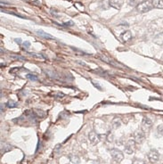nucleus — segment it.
Here are the masks:
<instances>
[{
  "label": "nucleus",
  "instance_id": "nucleus-1",
  "mask_svg": "<svg viewBox=\"0 0 163 164\" xmlns=\"http://www.w3.org/2000/svg\"><path fill=\"white\" fill-rule=\"evenodd\" d=\"M153 7L152 6V3L146 0V1H143L141 3H139L137 6H136V11L138 13H147L149 12L152 8Z\"/></svg>",
  "mask_w": 163,
  "mask_h": 164
},
{
  "label": "nucleus",
  "instance_id": "nucleus-2",
  "mask_svg": "<svg viewBox=\"0 0 163 164\" xmlns=\"http://www.w3.org/2000/svg\"><path fill=\"white\" fill-rule=\"evenodd\" d=\"M110 153L112 157V159L117 161V162H121L122 160H123L124 159V154L123 153H122L121 151L118 150V149H111L110 150Z\"/></svg>",
  "mask_w": 163,
  "mask_h": 164
},
{
  "label": "nucleus",
  "instance_id": "nucleus-3",
  "mask_svg": "<svg viewBox=\"0 0 163 164\" xmlns=\"http://www.w3.org/2000/svg\"><path fill=\"white\" fill-rule=\"evenodd\" d=\"M135 145L136 143L135 142V140H129L125 146V148H124V152L128 154H132L134 153L135 150Z\"/></svg>",
  "mask_w": 163,
  "mask_h": 164
},
{
  "label": "nucleus",
  "instance_id": "nucleus-4",
  "mask_svg": "<svg viewBox=\"0 0 163 164\" xmlns=\"http://www.w3.org/2000/svg\"><path fill=\"white\" fill-rule=\"evenodd\" d=\"M152 125V123L151 119H149L147 117H145L144 119H143V121H142V130L145 133L149 131Z\"/></svg>",
  "mask_w": 163,
  "mask_h": 164
},
{
  "label": "nucleus",
  "instance_id": "nucleus-5",
  "mask_svg": "<svg viewBox=\"0 0 163 164\" xmlns=\"http://www.w3.org/2000/svg\"><path fill=\"white\" fill-rule=\"evenodd\" d=\"M145 134L143 130H140V131H136L135 134H134V140L136 144H141L143 143V141L145 140Z\"/></svg>",
  "mask_w": 163,
  "mask_h": 164
},
{
  "label": "nucleus",
  "instance_id": "nucleus-6",
  "mask_svg": "<svg viewBox=\"0 0 163 164\" xmlns=\"http://www.w3.org/2000/svg\"><path fill=\"white\" fill-rule=\"evenodd\" d=\"M124 2H125V0H109L110 6L117 10H119L122 7Z\"/></svg>",
  "mask_w": 163,
  "mask_h": 164
},
{
  "label": "nucleus",
  "instance_id": "nucleus-7",
  "mask_svg": "<svg viewBox=\"0 0 163 164\" xmlns=\"http://www.w3.org/2000/svg\"><path fill=\"white\" fill-rule=\"evenodd\" d=\"M159 158V153L156 151V150H151L148 153V159L152 163H155L158 161Z\"/></svg>",
  "mask_w": 163,
  "mask_h": 164
},
{
  "label": "nucleus",
  "instance_id": "nucleus-8",
  "mask_svg": "<svg viewBox=\"0 0 163 164\" xmlns=\"http://www.w3.org/2000/svg\"><path fill=\"white\" fill-rule=\"evenodd\" d=\"M120 39L122 42L124 43H127L128 41H130L132 39V33L130 30H127V31H124L123 33H121L120 35Z\"/></svg>",
  "mask_w": 163,
  "mask_h": 164
},
{
  "label": "nucleus",
  "instance_id": "nucleus-9",
  "mask_svg": "<svg viewBox=\"0 0 163 164\" xmlns=\"http://www.w3.org/2000/svg\"><path fill=\"white\" fill-rule=\"evenodd\" d=\"M88 138H89V141L93 144V145H96V144L99 143L100 141V136L98 134H96L95 131H91L89 134H88Z\"/></svg>",
  "mask_w": 163,
  "mask_h": 164
},
{
  "label": "nucleus",
  "instance_id": "nucleus-10",
  "mask_svg": "<svg viewBox=\"0 0 163 164\" xmlns=\"http://www.w3.org/2000/svg\"><path fill=\"white\" fill-rule=\"evenodd\" d=\"M153 42H154L156 45H159V46H162V45H163V32L158 34V35L153 38Z\"/></svg>",
  "mask_w": 163,
  "mask_h": 164
},
{
  "label": "nucleus",
  "instance_id": "nucleus-11",
  "mask_svg": "<svg viewBox=\"0 0 163 164\" xmlns=\"http://www.w3.org/2000/svg\"><path fill=\"white\" fill-rule=\"evenodd\" d=\"M37 34L39 37H43V38H45V39H54V37L53 36H51L50 34H47V33L44 32V31L41 30H37Z\"/></svg>",
  "mask_w": 163,
  "mask_h": 164
},
{
  "label": "nucleus",
  "instance_id": "nucleus-12",
  "mask_svg": "<svg viewBox=\"0 0 163 164\" xmlns=\"http://www.w3.org/2000/svg\"><path fill=\"white\" fill-rule=\"evenodd\" d=\"M111 126H112V129H119V128L121 126V120H120V119H119V118L113 119V120H112V122H111Z\"/></svg>",
  "mask_w": 163,
  "mask_h": 164
},
{
  "label": "nucleus",
  "instance_id": "nucleus-13",
  "mask_svg": "<svg viewBox=\"0 0 163 164\" xmlns=\"http://www.w3.org/2000/svg\"><path fill=\"white\" fill-rule=\"evenodd\" d=\"M152 6L158 9H163V0H152Z\"/></svg>",
  "mask_w": 163,
  "mask_h": 164
},
{
  "label": "nucleus",
  "instance_id": "nucleus-14",
  "mask_svg": "<svg viewBox=\"0 0 163 164\" xmlns=\"http://www.w3.org/2000/svg\"><path fill=\"white\" fill-rule=\"evenodd\" d=\"M69 159L70 160L74 163V164H78L80 162V160H79V157L77 156V155H74V154H70L69 155Z\"/></svg>",
  "mask_w": 163,
  "mask_h": 164
},
{
  "label": "nucleus",
  "instance_id": "nucleus-15",
  "mask_svg": "<svg viewBox=\"0 0 163 164\" xmlns=\"http://www.w3.org/2000/svg\"><path fill=\"white\" fill-rule=\"evenodd\" d=\"M34 113L36 114L37 118H43L47 115V113L42 110H34Z\"/></svg>",
  "mask_w": 163,
  "mask_h": 164
},
{
  "label": "nucleus",
  "instance_id": "nucleus-16",
  "mask_svg": "<svg viewBox=\"0 0 163 164\" xmlns=\"http://www.w3.org/2000/svg\"><path fill=\"white\" fill-rule=\"evenodd\" d=\"M17 105H18L17 102H14V101H13V100L8 101V102H7V104H6V106H7L8 108H15Z\"/></svg>",
  "mask_w": 163,
  "mask_h": 164
},
{
  "label": "nucleus",
  "instance_id": "nucleus-17",
  "mask_svg": "<svg viewBox=\"0 0 163 164\" xmlns=\"http://www.w3.org/2000/svg\"><path fill=\"white\" fill-rule=\"evenodd\" d=\"M27 78L28 79H30V80H31V81H37L38 80V78H37V75H35V74H31V73H29V74H27Z\"/></svg>",
  "mask_w": 163,
  "mask_h": 164
},
{
  "label": "nucleus",
  "instance_id": "nucleus-18",
  "mask_svg": "<svg viewBox=\"0 0 163 164\" xmlns=\"http://www.w3.org/2000/svg\"><path fill=\"white\" fill-rule=\"evenodd\" d=\"M30 55H32L33 57H35V58H38V59H45L46 57L43 55V54H36V53H30Z\"/></svg>",
  "mask_w": 163,
  "mask_h": 164
},
{
  "label": "nucleus",
  "instance_id": "nucleus-19",
  "mask_svg": "<svg viewBox=\"0 0 163 164\" xmlns=\"http://www.w3.org/2000/svg\"><path fill=\"white\" fill-rule=\"evenodd\" d=\"M132 164H146L145 160H140V159H135L132 162Z\"/></svg>",
  "mask_w": 163,
  "mask_h": 164
},
{
  "label": "nucleus",
  "instance_id": "nucleus-20",
  "mask_svg": "<svg viewBox=\"0 0 163 164\" xmlns=\"http://www.w3.org/2000/svg\"><path fill=\"white\" fill-rule=\"evenodd\" d=\"M157 132L159 136H163V124L159 125L157 129Z\"/></svg>",
  "mask_w": 163,
  "mask_h": 164
},
{
  "label": "nucleus",
  "instance_id": "nucleus-21",
  "mask_svg": "<svg viewBox=\"0 0 163 164\" xmlns=\"http://www.w3.org/2000/svg\"><path fill=\"white\" fill-rule=\"evenodd\" d=\"M106 139H107V141H108L109 143H112V142H113V135H112L111 133H109V134L107 135Z\"/></svg>",
  "mask_w": 163,
  "mask_h": 164
},
{
  "label": "nucleus",
  "instance_id": "nucleus-22",
  "mask_svg": "<svg viewBox=\"0 0 163 164\" xmlns=\"http://www.w3.org/2000/svg\"><path fill=\"white\" fill-rule=\"evenodd\" d=\"M92 83H93V85L97 88V89H99V90H103V88H102V87L97 83V82L96 81H92Z\"/></svg>",
  "mask_w": 163,
  "mask_h": 164
},
{
  "label": "nucleus",
  "instance_id": "nucleus-23",
  "mask_svg": "<svg viewBox=\"0 0 163 164\" xmlns=\"http://www.w3.org/2000/svg\"><path fill=\"white\" fill-rule=\"evenodd\" d=\"M23 46L25 49H29V47H30V43L29 42V41H25L24 43H23Z\"/></svg>",
  "mask_w": 163,
  "mask_h": 164
},
{
  "label": "nucleus",
  "instance_id": "nucleus-24",
  "mask_svg": "<svg viewBox=\"0 0 163 164\" xmlns=\"http://www.w3.org/2000/svg\"><path fill=\"white\" fill-rule=\"evenodd\" d=\"M19 71H20V68L15 67V68H13V69L10 70V73H12V74H15V73H17Z\"/></svg>",
  "mask_w": 163,
  "mask_h": 164
},
{
  "label": "nucleus",
  "instance_id": "nucleus-25",
  "mask_svg": "<svg viewBox=\"0 0 163 164\" xmlns=\"http://www.w3.org/2000/svg\"><path fill=\"white\" fill-rule=\"evenodd\" d=\"M13 58H14V59H18V60H22V61H24L25 60V58L24 57H22V56H16V55H13V56H12Z\"/></svg>",
  "mask_w": 163,
  "mask_h": 164
},
{
  "label": "nucleus",
  "instance_id": "nucleus-26",
  "mask_svg": "<svg viewBox=\"0 0 163 164\" xmlns=\"http://www.w3.org/2000/svg\"><path fill=\"white\" fill-rule=\"evenodd\" d=\"M14 41H15V43H17V44H22V39L21 38H15L14 39Z\"/></svg>",
  "mask_w": 163,
  "mask_h": 164
},
{
  "label": "nucleus",
  "instance_id": "nucleus-27",
  "mask_svg": "<svg viewBox=\"0 0 163 164\" xmlns=\"http://www.w3.org/2000/svg\"><path fill=\"white\" fill-rule=\"evenodd\" d=\"M161 61H162V62H163V56H162V57H161Z\"/></svg>",
  "mask_w": 163,
  "mask_h": 164
}]
</instances>
